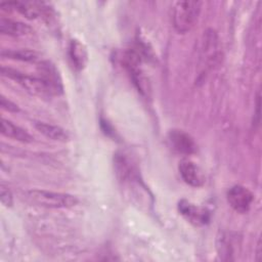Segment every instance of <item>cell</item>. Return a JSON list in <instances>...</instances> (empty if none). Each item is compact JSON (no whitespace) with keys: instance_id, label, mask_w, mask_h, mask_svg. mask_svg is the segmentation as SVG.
Returning <instances> with one entry per match:
<instances>
[{"instance_id":"6da1fadb","label":"cell","mask_w":262,"mask_h":262,"mask_svg":"<svg viewBox=\"0 0 262 262\" xmlns=\"http://www.w3.org/2000/svg\"><path fill=\"white\" fill-rule=\"evenodd\" d=\"M202 3L195 0L178 1L172 8V23L176 32L185 34L198 20Z\"/></svg>"},{"instance_id":"7a4b0ae2","label":"cell","mask_w":262,"mask_h":262,"mask_svg":"<svg viewBox=\"0 0 262 262\" xmlns=\"http://www.w3.org/2000/svg\"><path fill=\"white\" fill-rule=\"evenodd\" d=\"M25 196L28 202L34 205L50 209L71 208L78 204V199L72 194L44 189L28 190L25 192Z\"/></svg>"},{"instance_id":"3957f363","label":"cell","mask_w":262,"mask_h":262,"mask_svg":"<svg viewBox=\"0 0 262 262\" xmlns=\"http://www.w3.org/2000/svg\"><path fill=\"white\" fill-rule=\"evenodd\" d=\"M1 73L3 76L17 82L27 92L31 93L32 95H36L39 97H49L53 94L49 86L41 78L28 76L15 70L4 67L1 68Z\"/></svg>"},{"instance_id":"277c9868","label":"cell","mask_w":262,"mask_h":262,"mask_svg":"<svg viewBox=\"0 0 262 262\" xmlns=\"http://www.w3.org/2000/svg\"><path fill=\"white\" fill-rule=\"evenodd\" d=\"M230 207L237 213H247L254 200L253 193L245 186L234 185L230 187L226 194Z\"/></svg>"},{"instance_id":"5b68a950","label":"cell","mask_w":262,"mask_h":262,"mask_svg":"<svg viewBox=\"0 0 262 262\" xmlns=\"http://www.w3.org/2000/svg\"><path fill=\"white\" fill-rule=\"evenodd\" d=\"M1 7L4 10L14 9L25 15L27 18L33 19L42 15L46 8L43 2L37 1H12V2H1Z\"/></svg>"},{"instance_id":"8992f818","label":"cell","mask_w":262,"mask_h":262,"mask_svg":"<svg viewBox=\"0 0 262 262\" xmlns=\"http://www.w3.org/2000/svg\"><path fill=\"white\" fill-rule=\"evenodd\" d=\"M168 141L171 147L183 155H191L196 150L193 138L182 130H171L168 134Z\"/></svg>"},{"instance_id":"52a82bcc","label":"cell","mask_w":262,"mask_h":262,"mask_svg":"<svg viewBox=\"0 0 262 262\" xmlns=\"http://www.w3.org/2000/svg\"><path fill=\"white\" fill-rule=\"evenodd\" d=\"M179 212L192 224L201 226L205 225L210 220V213L205 208L198 207L189 202L182 200L178 205Z\"/></svg>"},{"instance_id":"ba28073f","label":"cell","mask_w":262,"mask_h":262,"mask_svg":"<svg viewBox=\"0 0 262 262\" xmlns=\"http://www.w3.org/2000/svg\"><path fill=\"white\" fill-rule=\"evenodd\" d=\"M178 170L185 183L193 187H200L204 183V175L200 168L190 160L183 159L179 162Z\"/></svg>"},{"instance_id":"9c48e42d","label":"cell","mask_w":262,"mask_h":262,"mask_svg":"<svg viewBox=\"0 0 262 262\" xmlns=\"http://www.w3.org/2000/svg\"><path fill=\"white\" fill-rule=\"evenodd\" d=\"M38 72L40 78L49 86L53 94L62 91L61 80L54 64L49 61H42L38 66Z\"/></svg>"},{"instance_id":"30bf717a","label":"cell","mask_w":262,"mask_h":262,"mask_svg":"<svg viewBox=\"0 0 262 262\" xmlns=\"http://www.w3.org/2000/svg\"><path fill=\"white\" fill-rule=\"evenodd\" d=\"M0 32L3 35H7L11 37H20V36L30 35L32 33V28L21 21H16L9 18L1 17Z\"/></svg>"},{"instance_id":"8fae6325","label":"cell","mask_w":262,"mask_h":262,"mask_svg":"<svg viewBox=\"0 0 262 262\" xmlns=\"http://www.w3.org/2000/svg\"><path fill=\"white\" fill-rule=\"evenodd\" d=\"M69 55L77 70H83L87 63L88 53L86 47L79 40H71L69 46Z\"/></svg>"},{"instance_id":"7c38bea8","label":"cell","mask_w":262,"mask_h":262,"mask_svg":"<svg viewBox=\"0 0 262 262\" xmlns=\"http://www.w3.org/2000/svg\"><path fill=\"white\" fill-rule=\"evenodd\" d=\"M1 133L6 137L13 138L20 142H31L33 140L31 134L25 129L5 119L1 120Z\"/></svg>"},{"instance_id":"4fadbf2b","label":"cell","mask_w":262,"mask_h":262,"mask_svg":"<svg viewBox=\"0 0 262 262\" xmlns=\"http://www.w3.org/2000/svg\"><path fill=\"white\" fill-rule=\"evenodd\" d=\"M35 127L41 134H43L44 136L52 140L66 141L69 139V135L66 132V130H63L58 126L51 125L45 122H36Z\"/></svg>"},{"instance_id":"5bb4252c","label":"cell","mask_w":262,"mask_h":262,"mask_svg":"<svg viewBox=\"0 0 262 262\" xmlns=\"http://www.w3.org/2000/svg\"><path fill=\"white\" fill-rule=\"evenodd\" d=\"M1 55L3 57L23 61H34L38 57L35 51L29 49H4L1 51Z\"/></svg>"},{"instance_id":"9a60e30c","label":"cell","mask_w":262,"mask_h":262,"mask_svg":"<svg viewBox=\"0 0 262 262\" xmlns=\"http://www.w3.org/2000/svg\"><path fill=\"white\" fill-rule=\"evenodd\" d=\"M0 199L5 207H10L12 205V193L4 184H1L0 186Z\"/></svg>"},{"instance_id":"2e32d148","label":"cell","mask_w":262,"mask_h":262,"mask_svg":"<svg viewBox=\"0 0 262 262\" xmlns=\"http://www.w3.org/2000/svg\"><path fill=\"white\" fill-rule=\"evenodd\" d=\"M0 104H1L2 108L6 110V111H8V112H13V113H16V112H18V111H19L18 106H17L15 103H13L11 100L7 99V98H6V97H4L3 95H1Z\"/></svg>"}]
</instances>
